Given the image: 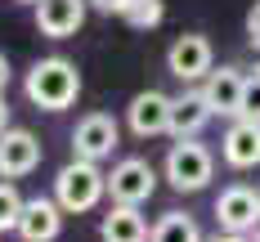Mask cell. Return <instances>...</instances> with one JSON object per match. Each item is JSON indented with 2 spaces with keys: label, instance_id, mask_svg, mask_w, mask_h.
<instances>
[{
  "label": "cell",
  "instance_id": "6",
  "mask_svg": "<svg viewBox=\"0 0 260 242\" xmlns=\"http://www.w3.org/2000/svg\"><path fill=\"white\" fill-rule=\"evenodd\" d=\"M112 148H117V121L104 117V112H90L77 126V134H72V153H77L81 161H99V157H108Z\"/></svg>",
  "mask_w": 260,
  "mask_h": 242
},
{
  "label": "cell",
  "instance_id": "12",
  "mask_svg": "<svg viewBox=\"0 0 260 242\" xmlns=\"http://www.w3.org/2000/svg\"><path fill=\"white\" fill-rule=\"evenodd\" d=\"M85 18V0H41L36 5V27L54 36V41H63V36H72Z\"/></svg>",
  "mask_w": 260,
  "mask_h": 242
},
{
  "label": "cell",
  "instance_id": "16",
  "mask_svg": "<svg viewBox=\"0 0 260 242\" xmlns=\"http://www.w3.org/2000/svg\"><path fill=\"white\" fill-rule=\"evenodd\" d=\"M153 242H202V233L184 211H166L153 224Z\"/></svg>",
  "mask_w": 260,
  "mask_h": 242
},
{
  "label": "cell",
  "instance_id": "3",
  "mask_svg": "<svg viewBox=\"0 0 260 242\" xmlns=\"http://www.w3.org/2000/svg\"><path fill=\"white\" fill-rule=\"evenodd\" d=\"M211 170H215V157H211L202 144H193V139H180V144L166 153V180L180 188V193H198V188H207Z\"/></svg>",
  "mask_w": 260,
  "mask_h": 242
},
{
  "label": "cell",
  "instance_id": "21",
  "mask_svg": "<svg viewBox=\"0 0 260 242\" xmlns=\"http://www.w3.org/2000/svg\"><path fill=\"white\" fill-rule=\"evenodd\" d=\"M94 9H99V14H121L126 0H94Z\"/></svg>",
  "mask_w": 260,
  "mask_h": 242
},
{
  "label": "cell",
  "instance_id": "1",
  "mask_svg": "<svg viewBox=\"0 0 260 242\" xmlns=\"http://www.w3.org/2000/svg\"><path fill=\"white\" fill-rule=\"evenodd\" d=\"M77 94H81V77H77V67H72L68 58H41V63L27 72V99L36 108H45V112L72 108Z\"/></svg>",
  "mask_w": 260,
  "mask_h": 242
},
{
  "label": "cell",
  "instance_id": "11",
  "mask_svg": "<svg viewBox=\"0 0 260 242\" xmlns=\"http://www.w3.org/2000/svg\"><path fill=\"white\" fill-rule=\"evenodd\" d=\"M41 161V144L31 130H5L0 134V175H27Z\"/></svg>",
  "mask_w": 260,
  "mask_h": 242
},
{
  "label": "cell",
  "instance_id": "9",
  "mask_svg": "<svg viewBox=\"0 0 260 242\" xmlns=\"http://www.w3.org/2000/svg\"><path fill=\"white\" fill-rule=\"evenodd\" d=\"M171 108H175V99H166L161 90H144V94H135L130 99V130L135 134H161L171 130Z\"/></svg>",
  "mask_w": 260,
  "mask_h": 242
},
{
  "label": "cell",
  "instance_id": "25",
  "mask_svg": "<svg viewBox=\"0 0 260 242\" xmlns=\"http://www.w3.org/2000/svg\"><path fill=\"white\" fill-rule=\"evenodd\" d=\"M27 5H41V0H27Z\"/></svg>",
  "mask_w": 260,
  "mask_h": 242
},
{
  "label": "cell",
  "instance_id": "18",
  "mask_svg": "<svg viewBox=\"0 0 260 242\" xmlns=\"http://www.w3.org/2000/svg\"><path fill=\"white\" fill-rule=\"evenodd\" d=\"M121 18H126L130 27H157L161 23V0H126Z\"/></svg>",
  "mask_w": 260,
  "mask_h": 242
},
{
  "label": "cell",
  "instance_id": "8",
  "mask_svg": "<svg viewBox=\"0 0 260 242\" xmlns=\"http://www.w3.org/2000/svg\"><path fill=\"white\" fill-rule=\"evenodd\" d=\"M242 90H247V77H242L238 67H220V72H211L207 85H202V99H207L211 117H238V108H242Z\"/></svg>",
  "mask_w": 260,
  "mask_h": 242
},
{
  "label": "cell",
  "instance_id": "19",
  "mask_svg": "<svg viewBox=\"0 0 260 242\" xmlns=\"http://www.w3.org/2000/svg\"><path fill=\"white\" fill-rule=\"evenodd\" d=\"M238 121H260V67L247 77V90H242V108H238Z\"/></svg>",
  "mask_w": 260,
  "mask_h": 242
},
{
  "label": "cell",
  "instance_id": "2",
  "mask_svg": "<svg viewBox=\"0 0 260 242\" xmlns=\"http://www.w3.org/2000/svg\"><path fill=\"white\" fill-rule=\"evenodd\" d=\"M104 193H108V175H99L94 161H81V157H72L54 180V202L63 211H90Z\"/></svg>",
  "mask_w": 260,
  "mask_h": 242
},
{
  "label": "cell",
  "instance_id": "20",
  "mask_svg": "<svg viewBox=\"0 0 260 242\" xmlns=\"http://www.w3.org/2000/svg\"><path fill=\"white\" fill-rule=\"evenodd\" d=\"M247 36H251V45H260V0H256V9L247 14Z\"/></svg>",
  "mask_w": 260,
  "mask_h": 242
},
{
  "label": "cell",
  "instance_id": "22",
  "mask_svg": "<svg viewBox=\"0 0 260 242\" xmlns=\"http://www.w3.org/2000/svg\"><path fill=\"white\" fill-rule=\"evenodd\" d=\"M211 242H247V233H224V229H220Z\"/></svg>",
  "mask_w": 260,
  "mask_h": 242
},
{
  "label": "cell",
  "instance_id": "23",
  "mask_svg": "<svg viewBox=\"0 0 260 242\" xmlns=\"http://www.w3.org/2000/svg\"><path fill=\"white\" fill-rule=\"evenodd\" d=\"M5 85H9V58L0 54V94H5Z\"/></svg>",
  "mask_w": 260,
  "mask_h": 242
},
{
  "label": "cell",
  "instance_id": "5",
  "mask_svg": "<svg viewBox=\"0 0 260 242\" xmlns=\"http://www.w3.org/2000/svg\"><path fill=\"white\" fill-rule=\"evenodd\" d=\"M215 220H220V229L224 233H251L260 224V193L247 184H234L220 193V202H215Z\"/></svg>",
  "mask_w": 260,
  "mask_h": 242
},
{
  "label": "cell",
  "instance_id": "24",
  "mask_svg": "<svg viewBox=\"0 0 260 242\" xmlns=\"http://www.w3.org/2000/svg\"><path fill=\"white\" fill-rule=\"evenodd\" d=\"M9 130V108H5V99H0V134Z\"/></svg>",
  "mask_w": 260,
  "mask_h": 242
},
{
  "label": "cell",
  "instance_id": "10",
  "mask_svg": "<svg viewBox=\"0 0 260 242\" xmlns=\"http://www.w3.org/2000/svg\"><path fill=\"white\" fill-rule=\"evenodd\" d=\"M63 229V206L50 202V197H31L23 206V220H18V238L23 242H54Z\"/></svg>",
  "mask_w": 260,
  "mask_h": 242
},
{
  "label": "cell",
  "instance_id": "7",
  "mask_svg": "<svg viewBox=\"0 0 260 242\" xmlns=\"http://www.w3.org/2000/svg\"><path fill=\"white\" fill-rule=\"evenodd\" d=\"M166 67H171L180 81L211 77V41H207V36H198V31L180 36V41L171 45V54H166Z\"/></svg>",
  "mask_w": 260,
  "mask_h": 242
},
{
  "label": "cell",
  "instance_id": "14",
  "mask_svg": "<svg viewBox=\"0 0 260 242\" xmlns=\"http://www.w3.org/2000/svg\"><path fill=\"white\" fill-rule=\"evenodd\" d=\"M99 233H104V242H148L153 238L139 206H112L104 215V224H99Z\"/></svg>",
  "mask_w": 260,
  "mask_h": 242
},
{
  "label": "cell",
  "instance_id": "15",
  "mask_svg": "<svg viewBox=\"0 0 260 242\" xmlns=\"http://www.w3.org/2000/svg\"><path fill=\"white\" fill-rule=\"evenodd\" d=\"M207 121H211V108H207V99H202V90L175 99V108H171V134H175V139H193Z\"/></svg>",
  "mask_w": 260,
  "mask_h": 242
},
{
  "label": "cell",
  "instance_id": "4",
  "mask_svg": "<svg viewBox=\"0 0 260 242\" xmlns=\"http://www.w3.org/2000/svg\"><path fill=\"white\" fill-rule=\"evenodd\" d=\"M157 188V175L153 166L144 157H126L112 166V175H108V193H112V206H139V202H148Z\"/></svg>",
  "mask_w": 260,
  "mask_h": 242
},
{
  "label": "cell",
  "instance_id": "17",
  "mask_svg": "<svg viewBox=\"0 0 260 242\" xmlns=\"http://www.w3.org/2000/svg\"><path fill=\"white\" fill-rule=\"evenodd\" d=\"M23 197H18V188L9 184V180H0V233L5 229H18V220H23Z\"/></svg>",
  "mask_w": 260,
  "mask_h": 242
},
{
  "label": "cell",
  "instance_id": "13",
  "mask_svg": "<svg viewBox=\"0 0 260 242\" xmlns=\"http://www.w3.org/2000/svg\"><path fill=\"white\" fill-rule=\"evenodd\" d=\"M220 153H224V161L238 166V170L256 166V161H260V121H234V126L224 130Z\"/></svg>",
  "mask_w": 260,
  "mask_h": 242
}]
</instances>
